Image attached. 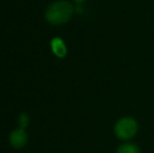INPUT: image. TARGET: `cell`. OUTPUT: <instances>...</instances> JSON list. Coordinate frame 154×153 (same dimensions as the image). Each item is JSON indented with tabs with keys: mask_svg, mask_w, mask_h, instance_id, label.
<instances>
[{
	"mask_svg": "<svg viewBox=\"0 0 154 153\" xmlns=\"http://www.w3.org/2000/svg\"><path fill=\"white\" fill-rule=\"evenodd\" d=\"M116 134L121 139H129L135 135L137 131V123L132 118H121L116 125Z\"/></svg>",
	"mask_w": 154,
	"mask_h": 153,
	"instance_id": "obj_2",
	"label": "cell"
},
{
	"mask_svg": "<svg viewBox=\"0 0 154 153\" xmlns=\"http://www.w3.org/2000/svg\"><path fill=\"white\" fill-rule=\"evenodd\" d=\"M116 153H140V149L133 144H124L119 148Z\"/></svg>",
	"mask_w": 154,
	"mask_h": 153,
	"instance_id": "obj_5",
	"label": "cell"
},
{
	"mask_svg": "<svg viewBox=\"0 0 154 153\" xmlns=\"http://www.w3.org/2000/svg\"><path fill=\"white\" fill-rule=\"evenodd\" d=\"M29 122V116H27V115H25V113H22V115L19 116V124H20L21 128L26 127Z\"/></svg>",
	"mask_w": 154,
	"mask_h": 153,
	"instance_id": "obj_6",
	"label": "cell"
},
{
	"mask_svg": "<svg viewBox=\"0 0 154 153\" xmlns=\"http://www.w3.org/2000/svg\"><path fill=\"white\" fill-rule=\"evenodd\" d=\"M51 50L55 54L57 57L63 58L66 56L67 54V48L65 46L64 41L61 38H54L51 42Z\"/></svg>",
	"mask_w": 154,
	"mask_h": 153,
	"instance_id": "obj_4",
	"label": "cell"
},
{
	"mask_svg": "<svg viewBox=\"0 0 154 153\" xmlns=\"http://www.w3.org/2000/svg\"><path fill=\"white\" fill-rule=\"evenodd\" d=\"M73 8L67 1H57L53 3L46 11V20L51 24H63L70 19Z\"/></svg>",
	"mask_w": 154,
	"mask_h": 153,
	"instance_id": "obj_1",
	"label": "cell"
},
{
	"mask_svg": "<svg viewBox=\"0 0 154 153\" xmlns=\"http://www.w3.org/2000/svg\"><path fill=\"white\" fill-rule=\"evenodd\" d=\"M10 142L14 148H18L19 149V148L24 147L27 142V135L26 132L24 131V129L20 128L13 131L10 136Z\"/></svg>",
	"mask_w": 154,
	"mask_h": 153,
	"instance_id": "obj_3",
	"label": "cell"
},
{
	"mask_svg": "<svg viewBox=\"0 0 154 153\" xmlns=\"http://www.w3.org/2000/svg\"><path fill=\"white\" fill-rule=\"evenodd\" d=\"M75 2H77V3H82V2H84V1H85V0H75Z\"/></svg>",
	"mask_w": 154,
	"mask_h": 153,
	"instance_id": "obj_7",
	"label": "cell"
}]
</instances>
